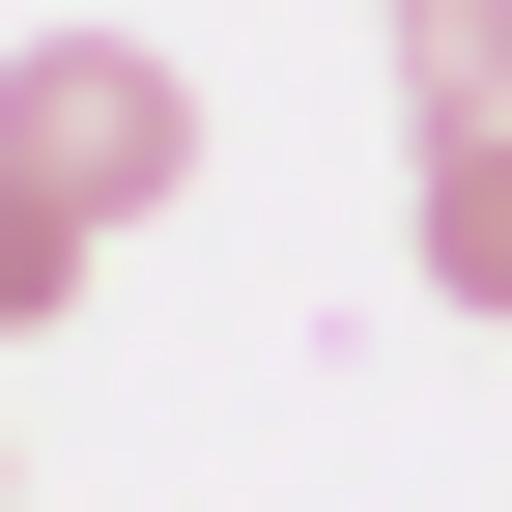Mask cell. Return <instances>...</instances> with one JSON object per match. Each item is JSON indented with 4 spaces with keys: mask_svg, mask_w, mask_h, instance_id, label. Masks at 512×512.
<instances>
[{
    "mask_svg": "<svg viewBox=\"0 0 512 512\" xmlns=\"http://www.w3.org/2000/svg\"><path fill=\"white\" fill-rule=\"evenodd\" d=\"M171 171H200V86H171L143 29H29V57H0V200H57V228H143Z\"/></svg>",
    "mask_w": 512,
    "mask_h": 512,
    "instance_id": "cell-1",
    "label": "cell"
},
{
    "mask_svg": "<svg viewBox=\"0 0 512 512\" xmlns=\"http://www.w3.org/2000/svg\"><path fill=\"white\" fill-rule=\"evenodd\" d=\"M427 285L512 313V114H427Z\"/></svg>",
    "mask_w": 512,
    "mask_h": 512,
    "instance_id": "cell-2",
    "label": "cell"
},
{
    "mask_svg": "<svg viewBox=\"0 0 512 512\" xmlns=\"http://www.w3.org/2000/svg\"><path fill=\"white\" fill-rule=\"evenodd\" d=\"M399 86L427 114H512V0H399Z\"/></svg>",
    "mask_w": 512,
    "mask_h": 512,
    "instance_id": "cell-3",
    "label": "cell"
},
{
    "mask_svg": "<svg viewBox=\"0 0 512 512\" xmlns=\"http://www.w3.org/2000/svg\"><path fill=\"white\" fill-rule=\"evenodd\" d=\"M29 313H86V228H57V200H0V342H29Z\"/></svg>",
    "mask_w": 512,
    "mask_h": 512,
    "instance_id": "cell-4",
    "label": "cell"
}]
</instances>
